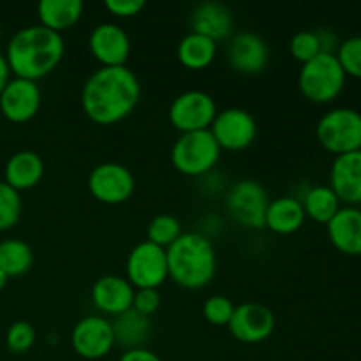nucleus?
<instances>
[{"mask_svg":"<svg viewBox=\"0 0 361 361\" xmlns=\"http://www.w3.org/2000/svg\"><path fill=\"white\" fill-rule=\"evenodd\" d=\"M141 97V85L127 66L106 67L90 74L81 90V106L97 123H115L126 118Z\"/></svg>","mask_w":361,"mask_h":361,"instance_id":"1","label":"nucleus"},{"mask_svg":"<svg viewBox=\"0 0 361 361\" xmlns=\"http://www.w3.org/2000/svg\"><path fill=\"white\" fill-rule=\"evenodd\" d=\"M63 51L66 44L62 34L42 25H30L11 37L6 59L14 78L35 81L59 66Z\"/></svg>","mask_w":361,"mask_h":361,"instance_id":"2","label":"nucleus"},{"mask_svg":"<svg viewBox=\"0 0 361 361\" xmlns=\"http://www.w3.org/2000/svg\"><path fill=\"white\" fill-rule=\"evenodd\" d=\"M169 277L187 289H201L214 279L217 256L210 240L200 233H182L166 249Z\"/></svg>","mask_w":361,"mask_h":361,"instance_id":"3","label":"nucleus"},{"mask_svg":"<svg viewBox=\"0 0 361 361\" xmlns=\"http://www.w3.org/2000/svg\"><path fill=\"white\" fill-rule=\"evenodd\" d=\"M345 85V73L335 53H319L309 62L302 63L298 87L312 102H330L337 97Z\"/></svg>","mask_w":361,"mask_h":361,"instance_id":"4","label":"nucleus"},{"mask_svg":"<svg viewBox=\"0 0 361 361\" xmlns=\"http://www.w3.org/2000/svg\"><path fill=\"white\" fill-rule=\"evenodd\" d=\"M221 150L210 129L182 133L171 147V162L183 175L201 176L217 164Z\"/></svg>","mask_w":361,"mask_h":361,"instance_id":"5","label":"nucleus"},{"mask_svg":"<svg viewBox=\"0 0 361 361\" xmlns=\"http://www.w3.org/2000/svg\"><path fill=\"white\" fill-rule=\"evenodd\" d=\"M316 136L321 147L335 155L361 150V113L353 108H335L317 122Z\"/></svg>","mask_w":361,"mask_h":361,"instance_id":"6","label":"nucleus"},{"mask_svg":"<svg viewBox=\"0 0 361 361\" xmlns=\"http://www.w3.org/2000/svg\"><path fill=\"white\" fill-rule=\"evenodd\" d=\"M268 204L270 200L267 189L256 180H238L226 194V208L229 215L247 228H264Z\"/></svg>","mask_w":361,"mask_h":361,"instance_id":"7","label":"nucleus"},{"mask_svg":"<svg viewBox=\"0 0 361 361\" xmlns=\"http://www.w3.org/2000/svg\"><path fill=\"white\" fill-rule=\"evenodd\" d=\"M169 277L164 247L143 240L127 256V281L137 289H157Z\"/></svg>","mask_w":361,"mask_h":361,"instance_id":"8","label":"nucleus"},{"mask_svg":"<svg viewBox=\"0 0 361 361\" xmlns=\"http://www.w3.org/2000/svg\"><path fill=\"white\" fill-rule=\"evenodd\" d=\"M217 115V104L208 92L185 90L173 99L169 120L180 133L208 129Z\"/></svg>","mask_w":361,"mask_h":361,"instance_id":"9","label":"nucleus"},{"mask_svg":"<svg viewBox=\"0 0 361 361\" xmlns=\"http://www.w3.org/2000/svg\"><path fill=\"white\" fill-rule=\"evenodd\" d=\"M134 187L136 180L133 171L120 162H101L88 175V189L102 203H123L134 192Z\"/></svg>","mask_w":361,"mask_h":361,"instance_id":"10","label":"nucleus"},{"mask_svg":"<svg viewBox=\"0 0 361 361\" xmlns=\"http://www.w3.org/2000/svg\"><path fill=\"white\" fill-rule=\"evenodd\" d=\"M219 147L226 150H243L256 140L257 123L250 111L243 108H226L217 111L210 126Z\"/></svg>","mask_w":361,"mask_h":361,"instance_id":"11","label":"nucleus"},{"mask_svg":"<svg viewBox=\"0 0 361 361\" xmlns=\"http://www.w3.org/2000/svg\"><path fill=\"white\" fill-rule=\"evenodd\" d=\"M74 351L87 360H97L108 355L115 344L111 321L102 316H87L78 321L71 334Z\"/></svg>","mask_w":361,"mask_h":361,"instance_id":"12","label":"nucleus"},{"mask_svg":"<svg viewBox=\"0 0 361 361\" xmlns=\"http://www.w3.org/2000/svg\"><path fill=\"white\" fill-rule=\"evenodd\" d=\"M228 326L235 338L247 344H256L270 337L275 328V316L263 303L245 302L235 307Z\"/></svg>","mask_w":361,"mask_h":361,"instance_id":"13","label":"nucleus"},{"mask_svg":"<svg viewBox=\"0 0 361 361\" xmlns=\"http://www.w3.org/2000/svg\"><path fill=\"white\" fill-rule=\"evenodd\" d=\"M41 108V88L35 81L13 78L0 92V111L11 122H27Z\"/></svg>","mask_w":361,"mask_h":361,"instance_id":"14","label":"nucleus"},{"mask_svg":"<svg viewBox=\"0 0 361 361\" xmlns=\"http://www.w3.org/2000/svg\"><path fill=\"white\" fill-rule=\"evenodd\" d=\"M90 51L102 66H126L130 53V39L127 32L116 23L97 25L88 37Z\"/></svg>","mask_w":361,"mask_h":361,"instance_id":"15","label":"nucleus"},{"mask_svg":"<svg viewBox=\"0 0 361 361\" xmlns=\"http://www.w3.org/2000/svg\"><path fill=\"white\" fill-rule=\"evenodd\" d=\"M228 62L242 74H257L268 63V44L254 32H238L228 44Z\"/></svg>","mask_w":361,"mask_h":361,"instance_id":"16","label":"nucleus"},{"mask_svg":"<svg viewBox=\"0 0 361 361\" xmlns=\"http://www.w3.org/2000/svg\"><path fill=\"white\" fill-rule=\"evenodd\" d=\"M331 190L348 204L361 203V150L337 155L330 171Z\"/></svg>","mask_w":361,"mask_h":361,"instance_id":"17","label":"nucleus"},{"mask_svg":"<svg viewBox=\"0 0 361 361\" xmlns=\"http://www.w3.org/2000/svg\"><path fill=\"white\" fill-rule=\"evenodd\" d=\"M134 286L120 275H104L92 288V300L106 314L118 316L133 307Z\"/></svg>","mask_w":361,"mask_h":361,"instance_id":"18","label":"nucleus"},{"mask_svg":"<svg viewBox=\"0 0 361 361\" xmlns=\"http://www.w3.org/2000/svg\"><path fill=\"white\" fill-rule=\"evenodd\" d=\"M326 229L335 249L348 256H361V210L355 207L341 208Z\"/></svg>","mask_w":361,"mask_h":361,"instance_id":"19","label":"nucleus"},{"mask_svg":"<svg viewBox=\"0 0 361 361\" xmlns=\"http://www.w3.org/2000/svg\"><path fill=\"white\" fill-rule=\"evenodd\" d=\"M192 32L214 39L215 42L229 37L233 32V16L221 2L197 4L189 16Z\"/></svg>","mask_w":361,"mask_h":361,"instance_id":"20","label":"nucleus"},{"mask_svg":"<svg viewBox=\"0 0 361 361\" xmlns=\"http://www.w3.org/2000/svg\"><path fill=\"white\" fill-rule=\"evenodd\" d=\"M6 180L18 192L25 189H32L41 182L44 175V162L37 152L20 150L9 157L6 164Z\"/></svg>","mask_w":361,"mask_h":361,"instance_id":"21","label":"nucleus"},{"mask_svg":"<svg viewBox=\"0 0 361 361\" xmlns=\"http://www.w3.org/2000/svg\"><path fill=\"white\" fill-rule=\"evenodd\" d=\"M305 221V210L302 201L293 196H282L270 201L264 226L279 235H289L302 228Z\"/></svg>","mask_w":361,"mask_h":361,"instance_id":"22","label":"nucleus"},{"mask_svg":"<svg viewBox=\"0 0 361 361\" xmlns=\"http://www.w3.org/2000/svg\"><path fill=\"white\" fill-rule=\"evenodd\" d=\"M111 326L116 344L127 349L143 348L145 341L150 334V319L134 310L133 307L115 316V319L111 321Z\"/></svg>","mask_w":361,"mask_h":361,"instance_id":"23","label":"nucleus"},{"mask_svg":"<svg viewBox=\"0 0 361 361\" xmlns=\"http://www.w3.org/2000/svg\"><path fill=\"white\" fill-rule=\"evenodd\" d=\"M83 13L81 0H41L37 6V14L41 25L55 32H62L73 27Z\"/></svg>","mask_w":361,"mask_h":361,"instance_id":"24","label":"nucleus"},{"mask_svg":"<svg viewBox=\"0 0 361 361\" xmlns=\"http://www.w3.org/2000/svg\"><path fill=\"white\" fill-rule=\"evenodd\" d=\"M217 53V42L203 34L190 30L178 44V60L189 69H203L210 66Z\"/></svg>","mask_w":361,"mask_h":361,"instance_id":"25","label":"nucleus"},{"mask_svg":"<svg viewBox=\"0 0 361 361\" xmlns=\"http://www.w3.org/2000/svg\"><path fill=\"white\" fill-rule=\"evenodd\" d=\"M34 263V252L23 240L9 238L0 242V270L7 277H20L27 274Z\"/></svg>","mask_w":361,"mask_h":361,"instance_id":"26","label":"nucleus"},{"mask_svg":"<svg viewBox=\"0 0 361 361\" xmlns=\"http://www.w3.org/2000/svg\"><path fill=\"white\" fill-rule=\"evenodd\" d=\"M302 204L305 215H309L317 222H324V224H328L335 217V214L341 210V200L331 190V187L326 185L312 187L305 194Z\"/></svg>","mask_w":361,"mask_h":361,"instance_id":"27","label":"nucleus"},{"mask_svg":"<svg viewBox=\"0 0 361 361\" xmlns=\"http://www.w3.org/2000/svg\"><path fill=\"white\" fill-rule=\"evenodd\" d=\"M147 235L152 243L168 249L180 235H182V224L178 219L171 214H159L148 222Z\"/></svg>","mask_w":361,"mask_h":361,"instance_id":"28","label":"nucleus"},{"mask_svg":"<svg viewBox=\"0 0 361 361\" xmlns=\"http://www.w3.org/2000/svg\"><path fill=\"white\" fill-rule=\"evenodd\" d=\"M21 215V197L16 189L0 182V231L13 228Z\"/></svg>","mask_w":361,"mask_h":361,"instance_id":"29","label":"nucleus"},{"mask_svg":"<svg viewBox=\"0 0 361 361\" xmlns=\"http://www.w3.org/2000/svg\"><path fill=\"white\" fill-rule=\"evenodd\" d=\"M289 49H291V55L298 62L305 63L309 60H312L314 56L319 55V53H323V44H321V39L317 32L300 30L291 37Z\"/></svg>","mask_w":361,"mask_h":361,"instance_id":"30","label":"nucleus"},{"mask_svg":"<svg viewBox=\"0 0 361 361\" xmlns=\"http://www.w3.org/2000/svg\"><path fill=\"white\" fill-rule=\"evenodd\" d=\"M337 59L345 76L349 74V76L361 78V35H355V37H349L341 42Z\"/></svg>","mask_w":361,"mask_h":361,"instance_id":"31","label":"nucleus"},{"mask_svg":"<svg viewBox=\"0 0 361 361\" xmlns=\"http://www.w3.org/2000/svg\"><path fill=\"white\" fill-rule=\"evenodd\" d=\"M233 312H235V303L224 295H212L203 303V316L217 326L229 324Z\"/></svg>","mask_w":361,"mask_h":361,"instance_id":"32","label":"nucleus"},{"mask_svg":"<svg viewBox=\"0 0 361 361\" xmlns=\"http://www.w3.org/2000/svg\"><path fill=\"white\" fill-rule=\"evenodd\" d=\"M35 328L28 321H16L6 334V344L13 353H25L34 345Z\"/></svg>","mask_w":361,"mask_h":361,"instance_id":"33","label":"nucleus"},{"mask_svg":"<svg viewBox=\"0 0 361 361\" xmlns=\"http://www.w3.org/2000/svg\"><path fill=\"white\" fill-rule=\"evenodd\" d=\"M161 307V295H159L157 289H137L134 291V300H133V309L137 310L143 316L150 317L155 310Z\"/></svg>","mask_w":361,"mask_h":361,"instance_id":"34","label":"nucleus"},{"mask_svg":"<svg viewBox=\"0 0 361 361\" xmlns=\"http://www.w3.org/2000/svg\"><path fill=\"white\" fill-rule=\"evenodd\" d=\"M104 6L115 16L130 18L143 11L145 0H104Z\"/></svg>","mask_w":361,"mask_h":361,"instance_id":"35","label":"nucleus"},{"mask_svg":"<svg viewBox=\"0 0 361 361\" xmlns=\"http://www.w3.org/2000/svg\"><path fill=\"white\" fill-rule=\"evenodd\" d=\"M118 361H162L155 353L148 351L145 348H136V349H127Z\"/></svg>","mask_w":361,"mask_h":361,"instance_id":"36","label":"nucleus"},{"mask_svg":"<svg viewBox=\"0 0 361 361\" xmlns=\"http://www.w3.org/2000/svg\"><path fill=\"white\" fill-rule=\"evenodd\" d=\"M11 80V69L9 63H7V59L4 53H0V92L6 88V85L9 83Z\"/></svg>","mask_w":361,"mask_h":361,"instance_id":"37","label":"nucleus"},{"mask_svg":"<svg viewBox=\"0 0 361 361\" xmlns=\"http://www.w3.org/2000/svg\"><path fill=\"white\" fill-rule=\"evenodd\" d=\"M7 281H9V277H7L6 274H4L2 270H0V291H2L4 288H6V284H7Z\"/></svg>","mask_w":361,"mask_h":361,"instance_id":"38","label":"nucleus"},{"mask_svg":"<svg viewBox=\"0 0 361 361\" xmlns=\"http://www.w3.org/2000/svg\"><path fill=\"white\" fill-rule=\"evenodd\" d=\"M0 39H2V25H0Z\"/></svg>","mask_w":361,"mask_h":361,"instance_id":"39","label":"nucleus"}]
</instances>
